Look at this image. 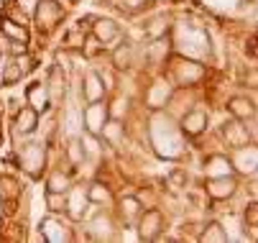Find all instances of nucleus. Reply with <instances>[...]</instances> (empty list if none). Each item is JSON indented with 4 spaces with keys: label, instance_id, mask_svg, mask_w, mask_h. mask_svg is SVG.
<instances>
[{
    "label": "nucleus",
    "instance_id": "obj_1",
    "mask_svg": "<svg viewBox=\"0 0 258 243\" xmlns=\"http://www.w3.org/2000/svg\"><path fill=\"white\" fill-rule=\"evenodd\" d=\"M151 136H154V146L161 156L166 159H176L181 154V136L179 131L171 126L169 118L164 115H156L154 123H151Z\"/></svg>",
    "mask_w": 258,
    "mask_h": 243
},
{
    "label": "nucleus",
    "instance_id": "obj_2",
    "mask_svg": "<svg viewBox=\"0 0 258 243\" xmlns=\"http://www.w3.org/2000/svg\"><path fill=\"white\" fill-rule=\"evenodd\" d=\"M107 118H110V113H107V105H105L102 100H95V102H90V105L85 108V113H82L85 131H90V133L100 136V131H102V126L107 123Z\"/></svg>",
    "mask_w": 258,
    "mask_h": 243
},
{
    "label": "nucleus",
    "instance_id": "obj_3",
    "mask_svg": "<svg viewBox=\"0 0 258 243\" xmlns=\"http://www.w3.org/2000/svg\"><path fill=\"white\" fill-rule=\"evenodd\" d=\"M44 161H46V149H44L41 144H28V146H23V151H21V164H23V169L28 171L31 177H39V174H41Z\"/></svg>",
    "mask_w": 258,
    "mask_h": 243
},
{
    "label": "nucleus",
    "instance_id": "obj_4",
    "mask_svg": "<svg viewBox=\"0 0 258 243\" xmlns=\"http://www.w3.org/2000/svg\"><path fill=\"white\" fill-rule=\"evenodd\" d=\"M61 6L56 0H39L36 3V11H33V18L39 23V28H51L59 18H61Z\"/></svg>",
    "mask_w": 258,
    "mask_h": 243
},
{
    "label": "nucleus",
    "instance_id": "obj_5",
    "mask_svg": "<svg viewBox=\"0 0 258 243\" xmlns=\"http://www.w3.org/2000/svg\"><path fill=\"white\" fill-rule=\"evenodd\" d=\"M233 169L243 171V174H255V166H258V149L255 146H238L233 159H230Z\"/></svg>",
    "mask_w": 258,
    "mask_h": 243
},
{
    "label": "nucleus",
    "instance_id": "obj_6",
    "mask_svg": "<svg viewBox=\"0 0 258 243\" xmlns=\"http://www.w3.org/2000/svg\"><path fill=\"white\" fill-rule=\"evenodd\" d=\"M235 190H238V182H235L233 174H228V177H212L207 182V195L212 200H228V197L235 195Z\"/></svg>",
    "mask_w": 258,
    "mask_h": 243
},
{
    "label": "nucleus",
    "instance_id": "obj_7",
    "mask_svg": "<svg viewBox=\"0 0 258 243\" xmlns=\"http://www.w3.org/2000/svg\"><path fill=\"white\" fill-rule=\"evenodd\" d=\"M202 64H197V62H189V59H179L176 64H174V77H176V82L179 85H192V82H197L200 77H202Z\"/></svg>",
    "mask_w": 258,
    "mask_h": 243
},
{
    "label": "nucleus",
    "instance_id": "obj_8",
    "mask_svg": "<svg viewBox=\"0 0 258 243\" xmlns=\"http://www.w3.org/2000/svg\"><path fill=\"white\" fill-rule=\"evenodd\" d=\"M161 233V213L159 210H149V213H141V223H138V238L141 240H154Z\"/></svg>",
    "mask_w": 258,
    "mask_h": 243
},
{
    "label": "nucleus",
    "instance_id": "obj_9",
    "mask_svg": "<svg viewBox=\"0 0 258 243\" xmlns=\"http://www.w3.org/2000/svg\"><path fill=\"white\" fill-rule=\"evenodd\" d=\"M46 90H49V102H51V105H61L64 95H67V77H64V72H61V67H54V69H51L49 82H46Z\"/></svg>",
    "mask_w": 258,
    "mask_h": 243
},
{
    "label": "nucleus",
    "instance_id": "obj_10",
    "mask_svg": "<svg viewBox=\"0 0 258 243\" xmlns=\"http://www.w3.org/2000/svg\"><path fill=\"white\" fill-rule=\"evenodd\" d=\"M26 100H28V108H33L36 113H44L51 102H49V90H46V82H33L28 90H26Z\"/></svg>",
    "mask_w": 258,
    "mask_h": 243
},
{
    "label": "nucleus",
    "instance_id": "obj_11",
    "mask_svg": "<svg viewBox=\"0 0 258 243\" xmlns=\"http://www.w3.org/2000/svg\"><path fill=\"white\" fill-rule=\"evenodd\" d=\"M92 33H95V39L102 41V44H110V41H118L120 39V28L115 21H110V18H100L92 23Z\"/></svg>",
    "mask_w": 258,
    "mask_h": 243
},
{
    "label": "nucleus",
    "instance_id": "obj_12",
    "mask_svg": "<svg viewBox=\"0 0 258 243\" xmlns=\"http://www.w3.org/2000/svg\"><path fill=\"white\" fill-rule=\"evenodd\" d=\"M169 95H171V87H169L164 80H156V82L149 87V92H146V105L154 108V110H159V108L166 105Z\"/></svg>",
    "mask_w": 258,
    "mask_h": 243
},
{
    "label": "nucleus",
    "instance_id": "obj_13",
    "mask_svg": "<svg viewBox=\"0 0 258 243\" xmlns=\"http://www.w3.org/2000/svg\"><path fill=\"white\" fill-rule=\"evenodd\" d=\"M90 200H87V192L82 190V187H77V190H72L69 195H67V213L75 218V220H82L85 218V210H87V205Z\"/></svg>",
    "mask_w": 258,
    "mask_h": 243
},
{
    "label": "nucleus",
    "instance_id": "obj_14",
    "mask_svg": "<svg viewBox=\"0 0 258 243\" xmlns=\"http://www.w3.org/2000/svg\"><path fill=\"white\" fill-rule=\"evenodd\" d=\"M105 87L107 85H102V77L97 72H87L85 75V85H82V95H85L87 102H95V100L105 97Z\"/></svg>",
    "mask_w": 258,
    "mask_h": 243
},
{
    "label": "nucleus",
    "instance_id": "obj_15",
    "mask_svg": "<svg viewBox=\"0 0 258 243\" xmlns=\"http://www.w3.org/2000/svg\"><path fill=\"white\" fill-rule=\"evenodd\" d=\"M181 133H187V136H200L205 128H207V115L202 110H192L181 118Z\"/></svg>",
    "mask_w": 258,
    "mask_h": 243
},
{
    "label": "nucleus",
    "instance_id": "obj_16",
    "mask_svg": "<svg viewBox=\"0 0 258 243\" xmlns=\"http://www.w3.org/2000/svg\"><path fill=\"white\" fill-rule=\"evenodd\" d=\"M205 171H207V177H210V179H212V177H228V174H233V164H230V159H228V156L215 154V156H210V159H207Z\"/></svg>",
    "mask_w": 258,
    "mask_h": 243
},
{
    "label": "nucleus",
    "instance_id": "obj_17",
    "mask_svg": "<svg viewBox=\"0 0 258 243\" xmlns=\"http://www.w3.org/2000/svg\"><path fill=\"white\" fill-rule=\"evenodd\" d=\"M39 228H41V235H44L49 243H61V240L69 238V233L61 228V223H59L56 218H44Z\"/></svg>",
    "mask_w": 258,
    "mask_h": 243
},
{
    "label": "nucleus",
    "instance_id": "obj_18",
    "mask_svg": "<svg viewBox=\"0 0 258 243\" xmlns=\"http://www.w3.org/2000/svg\"><path fill=\"white\" fill-rule=\"evenodd\" d=\"M225 138H228V144L233 146V149H238V146H245L248 144V128L245 126H240L238 120H230V123H225Z\"/></svg>",
    "mask_w": 258,
    "mask_h": 243
},
{
    "label": "nucleus",
    "instance_id": "obj_19",
    "mask_svg": "<svg viewBox=\"0 0 258 243\" xmlns=\"http://www.w3.org/2000/svg\"><path fill=\"white\" fill-rule=\"evenodd\" d=\"M228 110H230L238 120H248V118L255 115V105H253V100H248V97H233V100L228 102Z\"/></svg>",
    "mask_w": 258,
    "mask_h": 243
},
{
    "label": "nucleus",
    "instance_id": "obj_20",
    "mask_svg": "<svg viewBox=\"0 0 258 243\" xmlns=\"http://www.w3.org/2000/svg\"><path fill=\"white\" fill-rule=\"evenodd\" d=\"M0 31H3L11 41H23V44H28V28H26L23 23H16L13 18H6L3 23H0Z\"/></svg>",
    "mask_w": 258,
    "mask_h": 243
},
{
    "label": "nucleus",
    "instance_id": "obj_21",
    "mask_svg": "<svg viewBox=\"0 0 258 243\" xmlns=\"http://www.w3.org/2000/svg\"><path fill=\"white\" fill-rule=\"evenodd\" d=\"M36 126H39V113L33 108H23L16 115V131L18 133H31V131H36Z\"/></svg>",
    "mask_w": 258,
    "mask_h": 243
},
{
    "label": "nucleus",
    "instance_id": "obj_22",
    "mask_svg": "<svg viewBox=\"0 0 258 243\" xmlns=\"http://www.w3.org/2000/svg\"><path fill=\"white\" fill-rule=\"evenodd\" d=\"M100 136L105 138V141H110L113 146H118L120 138H123V126H120V120H110V118H107V123L102 126Z\"/></svg>",
    "mask_w": 258,
    "mask_h": 243
},
{
    "label": "nucleus",
    "instance_id": "obj_23",
    "mask_svg": "<svg viewBox=\"0 0 258 243\" xmlns=\"http://www.w3.org/2000/svg\"><path fill=\"white\" fill-rule=\"evenodd\" d=\"M200 240L202 243H225L228 240V233H225V228L220 225V223H210L205 228V233L200 235Z\"/></svg>",
    "mask_w": 258,
    "mask_h": 243
},
{
    "label": "nucleus",
    "instance_id": "obj_24",
    "mask_svg": "<svg viewBox=\"0 0 258 243\" xmlns=\"http://www.w3.org/2000/svg\"><path fill=\"white\" fill-rule=\"evenodd\" d=\"M113 64H115L118 69L131 67V64H133V46H131V44H120V46L113 51Z\"/></svg>",
    "mask_w": 258,
    "mask_h": 243
},
{
    "label": "nucleus",
    "instance_id": "obj_25",
    "mask_svg": "<svg viewBox=\"0 0 258 243\" xmlns=\"http://www.w3.org/2000/svg\"><path fill=\"white\" fill-rule=\"evenodd\" d=\"M120 213L125 218V223H133L136 218H141V202L136 197H123L120 202Z\"/></svg>",
    "mask_w": 258,
    "mask_h": 243
},
{
    "label": "nucleus",
    "instance_id": "obj_26",
    "mask_svg": "<svg viewBox=\"0 0 258 243\" xmlns=\"http://www.w3.org/2000/svg\"><path fill=\"white\" fill-rule=\"evenodd\" d=\"M92 235L97 238V240H102V238H113V223H110V218H97L95 223H92Z\"/></svg>",
    "mask_w": 258,
    "mask_h": 243
},
{
    "label": "nucleus",
    "instance_id": "obj_27",
    "mask_svg": "<svg viewBox=\"0 0 258 243\" xmlns=\"http://www.w3.org/2000/svg\"><path fill=\"white\" fill-rule=\"evenodd\" d=\"M46 190L49 192H69V177L64 174V171H54V174L49 177V182H46Z\"/></svg>",
    "mask_w": 258,
    "mask_h": 243
},
{
    "label": "nucleus",
    "instance_id": "obj_28",
    "mask_svg": "<svg viewBox=\"0 0 258 243\" xmlns=\"http://www.w3.org/2000/svg\"><path fill=\"white\" fill-rule=\"evenodd\" d=\"M46 205L51 213H67V192H49Z\"/></svg>",
    "mask_w": 258,
    "mask_h": 243
},
{
    "label": "nucleus",
    "instance_id": "obj_29",
    "mask_svg": "<svg viewBox=\"0 0 258 243\" xmlns=\"http://www.w3.org/2000/svg\"><path fill=\"white\" fill-rule=\"evenodd\" d=\"M97 138H100V136H95V133H90V131L82 133V141H80V144H82V149H85V156H87V154H90V156H97V154H100V141H97Z\"/></svg>",
    "mask_w": 258,
    "mask_h": 243
},
{
    "label": "nucleus",
    "instance_id": "obj_30",
    "mask_svg": "<svg viewBox=\"0 0 258 243\" xmlns=\"http://www.w3.org/2000/svg\"><path fill=\"white\" fill-rule=\"evenodd\" d=\"M87 200L90 202H110V200H113V195H110V190L105 185H92L87 190Z\"/></svg>",
    "mask_w": 258,
    "mask_h": 243
},
{
    "label": "nucleus",
    "instance_id": "obj_31",
    "mask_svg": "<svg viewBox=\"0 0 258 243\" xmlns=\"http://www.w3.org/2000/svg\"><path fill=\"white\" fill-rule=\"evenodd\" d=\"M21 67L16 64V62H8L6 64V69H3V85H13V82H18L21 80Z\"/></svg>",
    "mask_w": 258,
    "mask_h": 243
},
{
    "label": "nucleus",
    "instance_id": "obj_32",
    "mask_svg": "<svg viewBox=\"0 0 258 243\" xmlns=\"http://www.w3.org/2000/svg\"><path fill=\"white\" fill-rule=\"evenodd\" d=\"M166 28H169V23L164 18H156V21H151V26H146V33L154 36V39H161L164 33H166Z\"/></svg>",
    "mask_w": 258,
    "mask_h": 243
},
{
    "label": "nucleus",
    "instance_id": "obj_33",
    "mask_svg": "<svg viewBox=\"0 0 258 243\" xmlns=\"http://www.w3.org/2000/svg\"><path fill=\"white\" fill-rule=\"evenodd\" d=\"M69 159H72V161H82V159H85V149H82L80 141H72V144H69Z\"/></svg>",
    "mask_w": 258,
    "mask_h": 243
},
{
    "label": "nucleus",
    "instance_id": "obj_34",
    "mask_svg": "<svg viewBox=\"0 0 258 243\" xmlns=\"http://www.w3.org/2000/svg\"><path fill=\"white\" fill-rule=\"evenodd\" d=\"M16 3L21 6V11H23V13H31V16H33V11H36V3H39V0H16Z\"/></svg>",
    "mask_w": 258,
    "mask_h": 243
},
{
    "label": "nucleus",
    "instance_id": "obj_35",
    "mask_svg": "<svg viewBox=\"0 0 258 243\" xmlns=\"http://www.w3.org/2000/svg\"><path fill=\"white\" fill-rule=\"evenodd\" d=\"M16 64L21 67V72H28V69L33 67V59H31V56H26V54H23V56L18 54V59H16Z\"/></svg>",
    "mask_w": 258,
    "mask_h": 243
},
{
    "label": "nucleus",
    "instance_id": "obj_36",
    "mask_svg": "<svg viewBox=\"0 0 258 243\" xmlns=\"http://www.w3.org/2000/svg\"><path fill=\"white\" fill-rule=\"evenodd\" d=\"M6 64H8V56L0 51V82H3V69H6Z\"/></svg>",
    "mask_w": 258,
    "mask_h": 243
},
{
    "label": "nucleus",
    "instance_id": "obj_37",
    "mask_svg": "<svg viewBox=\"0 0 258 243\" xmlns=\"http://www.w3.org/2000/svg\"><path fill=\"white\" fill-rule=\"evenodd\" d=\"M80 41H82L80 33H72V36H69V44H72V46H80Z\"/></svg>",
    "mask_w": 258,
    "mask_h": 243
},
{
    "label": "nucleus",
    "instance_id": "obj_38",
    "mask_svg": "<svg viewBox=\"0 0 258 243\" xmlns=\"http://www.w3.org/2000/svg\"><path fill=\"white\" fill-rule=\"evenodd\" d=\"M171 179H174V182H181V179H184V174H181V171H174Z\"/></svg>",
    "mask_w": 258,
    "mask_h": 243
},
{
    "label": "nucleus",
    "instance_id": "obj_39",
    "mask_svg": "<svg viewBox=\"0 0 258 243\" xmlns=\"http://www.w3.org/2000/svg\"><path fill=\"white\" fill-rule=\"evenodd\" d=\"M131 6H141V3H146V0H128Z\"/></svg>",
    "mask_w": 258,
    "mask_h": 243
}]
</instances>
